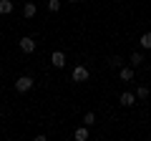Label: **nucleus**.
<instances>
[{"label": "nucleus", "instance_id": "nucleus-1", "mask_svg": "<svg viewBox=\"0 0 151 141\" xmlns=\"http://www.w3.org/2000/svg\"><path fill=\"white\" fill-rule=\"evenodd\" d=\"M30 88H33V78L30 76H20L15 81V91L18 93H25V91H30Z\"/></svg>", "mask_w": 151, "mask_h": 141}, {"label": "nucleus", "instance_id": "nucleus-2", "mask_svg": "<svg viewBox=\"0 0 151 141\" xmlns=\"http://www.w3.org/2000/svg\"><path fill=\"white\" fill-rule=\"evenodd\" d=\"M73 81L76 83L88 81V68H86V65H76V68H73Z\"/></svg>", "mask_w": 151, "mask_h": 141}, {"label": "nucleus", "instance_id": "nucleus-3", "mask_svg": "<svg viewBox=\"0 0 151 141\" xmlns=\"http://www.w3.org/2000/svg\"><path fill=\"white\" fill-rule=\"evenodd\" d=\"M50 63H53L55 68H65V53H63V50H53V55H50Z\"/></svg>", "mask_w": 151, "mask_h": 141}, {"label": "nucleus", "instance_id": "nucleus-4", "mask_svg": "<svg viewBox=\"0 0 151 141\" xmlns=\"http://www.w3.org/2000/svg\"><path fill=\"white\" fill-rule=\"evenodd\" d=\"M18 45H20L23 53H33V50H35V40L28 38V35H25V38H20V43H18Z\"/></svg>", "mask_w": 151, "mask_h": 141}, {"label": "nucleus", "instance_id": "nucleus-5", "mask_svg": "<svg viewBox=\"0 0 151 141\" xmlns=\"http://www.w3.org/2000/svg\"><path fill=\"white\" fill-rule=\"evenodd\" d=\"M119 76H121V81H134V68H131V65H121Z\"/></svg>", "mask_w": 151, "mask_h": 141}, {"label": "nucleus", "instance_id": "nucleus-6", "mask_svg": "<svg viewBox=\"0 0 151 141\" xmlns=\"http://www.w3.org/2000/svg\"><path fill=\"white\" fill-rule=\"evenodd\" d=\"M73 139H76V141H88V126L83 124L81 129H76V134H73Z\"/></svg>", "mask_w": 151, "mask_h": 141}, {"label": "nucleus", "instance_id": "nucleus-7", "mask_svg": "<svg viewBox=\"0 0 151 141\" xmlns=\"http://www.w3.org/2000/svg\"><path fill=\"white\" fill-rule=\"evenodd\" d=\"M119 101L124 103V106H134V103H136V93H129V91H126V93H121Z\"/></svg>", "mask_w": 151, "mask_h": 141}, {"label": "nucleus", "instance_id": "nucleus-8", "mask_svg": "<svg viewBox=\"0 0 151 141\" xmlns=\"http://www.w3.org/2000/svg\"><path fill=\"white\" fill-rule=\"evenodd\" d=\"M13 13V0H0V15Z\"/></svg>", "mask_w": 151, "mask_h": 141}, {"label": "nucleus", "instance_id": "nucleus-9", "mask_svg": "<svg viewBox=\"0 0 151 141\" xmlns=\"http://www.w3.org/2000/svg\"><path fill=\"white\" fill-rule=\"evenodd\" d=\"M35 13H38V8L33 5V3H25V8H23V15H25V18H33Z\"/></svg>", "mask_w": 151, "mask_h": 141}, {"label": "nucleus", "instance_id": "nucleus-10", "mask_svg": "<svg viewBox=\"0 0 151 141\" xmlns=\"http://www.w3.org/2000/svg\"><path fill=\"white\" fill-rule=\"evenodd\" d=\"M108 65H111V68H121V65H124V58H121V55H111V58H108Z\"/></svg>", "mask_w": 151, "mask_h": 141}, {"label": "nucleus", "instance_id": "nucleus-11", "mask_svg": "<svg viewBox=\"0 0 151 141\" xmlns=\"http://www.w3.org/2000/svg\"><path fill=\"white\" fill-rule=\"evenodd\" d=\"M144 63V53H139V50H136L134 55H131V65H141Z\"/></svg>", "mask_w": 151, "mask_h": 141}, {"label": "nucleus", "instance_id": "nucleus-12", "mask_svg": "<svg viewBox=\"0 0 151 141\" xmlns=\"http://www.w3.org/2000/svg\"><path fill=\"white\" fill-rule=\"evenodd\" d=\"M83 124H86V126H93V124H96V114H93V111H88V114L83 116Z\"/></svg>", "mask_w": 151, "mask_h": 141}, {"label": "nucleus", "instance_id": "nucleus-13", "mask_svg": "<svg viewBox=\"0 0 151 141\" xmlns=\"http://www.w3.org/2000/svg\"><path fill=\"white\" fill-rule=\"evenodd\" d=\"M48 10L50 13H58L60 10V0H48Z\"/></svg>", "mask_w": 151, "mask_h": 141}, {"label": "nucleus", "instance_id": "nucleus-14", "mask_svg": "<svg viewBox=\"0 0 151 141\" xmlns=\"http://www.w3.org/2000/svg\"><path fill=\"white\" fill-rule=\"evenodd\" d=\"M141 45H144V48H151V33H144V35H141V40H139Z\"/></svg>", "mask_w": 151, "mask_h": 141}, {"label": "nucleus", "instance_id": "nucleus-15", "mask_svg": "<svg viewBox=\"0 0 151 141\" xmlns=\"http://www.w3.org/2000/svg\"><path fill=\"white\" fill-rule=\"evenodd\" d=\"M146 96H149V88H146V86H139V88H136V98H146Z\"/></svg>", "mask_w": 151, "mask_h": 141}, {"label": "nucleus", "instance_id": "nucleus-16", "mask_svg": "<svg viewBox=\"0 0 151 141\" xmlns=\"http://www.w3.org/2000/svg\"><path fill=\"white\" fill-rule=\"evenodd\" d=\"M68 3H78V0H68Z\"/></svg>", "mask_w": 151, "mask_h": 141}]
</instances>
